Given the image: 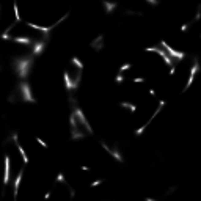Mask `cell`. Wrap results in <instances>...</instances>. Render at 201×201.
<instances>
[{
  "mask_svg": "<svg viewBox=\"0 0 201 201\" xmlns=\"http://www.w3.org/2000/svg\"><path fill=\"white\" fill-rule=\"evenodd\" d=\"M35 64V57L33 55H19L11 60V68L17 74L19 79L27 80V77L30 75V71Z\"/></svg>",
  "mask_w": 201,
  "mask_h": 201,
  "instance_id": "cell-1",
  "label": "cell"
},
{
  "mask_svg": "<svg viewBox=\"0 0 201 201\" xmlns=\"http://www.w3.org/2000/svg\"><path fill=\"white\" fill-rule=\"evenodd\" d=\"M69 104H71V107H72V113H75V116H77V121L82 124V126H85V129L88 130V133L90 135H93V129H91V126L88 124V121L85 119V115H83V112L77 107V101L72 98V96H69Z\"/></svg>",
  "mask_w": 201,
  "mask_h": 201,
  "instance_id": "cell-2",
  "label": "cell"
},
{
  "mask_svg": "<svg viewBox=\"0 0 201 201\" xmlns=\"http://www.w3.org/2000/svg\"><path fill=\"white\" fill-rule=\"evenodd\" d=\"M16 91L21 95V98H22V101H24V102H32V104H36L35 98L32 96L30 85H29V82H27V80H21V82L17 83Z\"/></svg>",
  "mask_w": 201,
  "mask_h": 201,
  "instance_id": "cell-3",
  "label": "cell"
},
{
  "mask_svg": "<svg viewBox=\"0 0 201 201\" xmlns=\"http://www.w3.org/2000/svg\"><path fill=\"white\" fill-rule=\"evenodd\" d=\"M63 77H64V82H66V90L72 91V90H77V88H79V83H80V80H82V71L77 72V77H75V79L71 77L69 71H64Z\"/></svg>",
  "mask_w": 201,
  "mask_h": 201,
  "instance_id": "cell-4",
  "label": "cell"
},
{
  "mask_svg": "<svg viewBox=\"0 0 201 201\" xmlns=\"http://www.w3.org/2000/svg\"><path fill=\"white\" fill-rule=\"evenodd\" d=\"M66 17H68V14H66V16H63V19H66ZM63 19H60L57 24H53V25H50V27H41V25H35V24H32V22H27L25 25L32 27V29H35V30L43 32V41H49V33H50V30H52L55 25H58L60 22H63Z\"/></svg>",
  "mask_w": 201,
  "mask_h": 201,
  "instance_id": "cell-5",
  "label": "cell"
},
{
  "mask_svg": "<svg viewBox=\"0 0 201 201\" xmlns=\"http://www.w3.org/2000/svg\"><path fill=\"white\" fill-rule=\"evenodd\" d=\"M145 50H146V52H157L159 55H160V57H162V58L165 60V63H167V64H170L171 68H173V66L176 64V63L173 61V60H171V58H170V57L167 55V53H165V50H162V49H160V47H157V46H154V47H146Z\"/></svg>",
  "mask_w": 201,
  "mask_h": 201,
  "instance_id": "cell-6",
  "label": "cell"
},
{
  "mask_svg": "<svg viewBox=\"0 0 201 201\" xmlns=\"http://www.w3.org/2000/svg\"><path fill=\"white\" fill-rule=\"evenodd\" d=\"M160 46H162L164 49H167V50H168V53H170V55H171L173 58H176V64H178V63H179V61H181V60L185 57V53H184V52H179V50L171 49V47H170V46H168L165 41H162V43H160Z\"/></svg>",
  "mask_w": 201,
  "mask_h": 201,
  "instance_id": "cell-7",
  "label": "cell"
},
{
  "mask_svg": "<svg viewBox=\"0 0 201 201\" xmlns=\"http://www.w3.org/2000/svg\"><path fill=\"white\" fill-rule=\"evenodd\" d=\"M101 145H102V148H104V149H105L107 153H109L110 156H113V157H115V159L118 160V162H119V164H123V162H124V159H123V156H121V154H119V151H118V145H115V146H113V148H109V146H107V145H105L104 141H101Z\"/></svg>",
  "mask_w": 201,
  "mask_h": 201,
  "instance_id": "cell-8",
  "label": "cell"
},
{
  "mask_svg": "<svg viewBox=\"0 0 201 201\" xmlns=\"http://www.w3.org/2000/svg\"><path fill=\"white\" fill-rule=\"evenodd\" d=\"M46 46H47V41H35L33 43V49H32V55L33 57H38V55H41V53L44 52V49H46Z\"/></svg>",
  "mask_w": 201,
  "mask_h": 201,
  "instance_id": "cell-9",
  "label": "cell"
},
{
  "mask_svg": "<svg viewBox=\"0 0 201 201\" xmlns=\"http://www.w3.org/2000/svg\"><path fill=\"white\" fill-rule=\"evenodd\" d=\"M199 71V63H198V57H193V66H192V71H190V75H189V80H187V83H185V88L182 91H185L187 88H189L192 85V80H193V75Z\"/></svg>",
  "mask_w": 201,
  "mask_h": 201,
  "instance_id": "cell-10",
  "label": "cell"
},
{
  "mask_svg": "<svg viewBox=\"0 0 201 201\" xmlns=\"http://www.w3.org/2000/svg\"><path fill=\"white\" fill-rule=\"evenodd\" d=\"M22 175H24V168L19 170L17 176L14 178V182H13V190H14V198L17 196V190H19V184H21V179H22Z\"/></svg>",
  "mask_w": 201,
  "mask_h": 201,
  "instance_id": "cell-11",
  "label": "cell"
},
{
  "mask_svg": "<svg viewBox=\"0 0 201 201\" xmlns=\"http://www.w3.org/2000/svg\"><path fill=\"white\" fill-rule=\"evenodd\" d=\"M90 46L95 49V50H101V49L104 47V36L99 35V36L95 39V41H91V43H90Z\"/></svg>",
  "mask_w": 201,
  "mask_h": 201,
  "instance_id": "cell-12",
  "label": "cell"
},
{
  "mask_svg": "<svg viewBox=\"0 0 201 201\" xmlns=\"http://www.w3.org/2000/svg\"><path fill=\"white\" fill-rule=\"evenodd\" d=\"M3 184L5 185L10 184V156H5V178H3Z\"/></svg>",
  "mask_w": 201,
  "mask_h": 201,
  "instance_id": "cell-13",
  "label": "cell"
},
{
  "mask_svg": "<svg viewBox=\"0 0 201 201\" xmlns=\"http://www.w3.org/2000/svg\"><path fill=\"white\" fill-rule=\"evenodd\" d=\"M13 41H16L19 44H32L33 39L30 36H16V38H13Z\"/></svg>",
  "mask_w": 201,
  "mask_h": 201,
  "instance_id": "cell-14",
  "label": "cell"
},
{
  "mask_svg": "<svg viewBox=\"0 0 201 201\" xmlns=\"http://www.w3.org/2000/svg\"><path fill=\"white\" fill-rule=\"evenodd\" d=\"M71 137H72V140H80L85 137V133L80 132L79 129H71Z\"/></svg>",
  "mask_w": 201,
  "mask_h": 201,
  "instance_id": "cell-15",
  "label": "cell"
},
{
  "mask_svg": "<svg viewBox=\"0 0 201 201\" xmlns=\"http://www.w3.org/2000/svg\"><path fill=\"white\" fill-rule=\"evenodd\" d=\"M102 5H104V8H105L107 14H110V13L116 8V3H110V2H102Z\"/></svg>",
  "mask_w": 201,
  "mask_h": 201,
  "instance_id": "cell-16",
  "label": "cell"
},
{
  "mask_svg": "<svg viewBox=\"0 0 201 201\" xmlns=\"http://www.w3.org/2000/svg\"><path fill=\"white\" fill-rule=\"evenodd\" d=\"M16 146H17V149H19V153H21V156H22V160H24V165H27L29 164V157H27V154H25V151H24V148L16 141Z\"/></svg>",
  "mask_w": 201,
  "mask_h": 201,
  "instance_id": "cell-17",
  "label": "cell"
},
{
  "mask_svg": "<svg viewBox=\"0 0 201 201\" xmlns=\"http://www.w3.org/2000/svg\"><path fill=\"white\" fill-rule=\"evenodd\" d=\"M69 123H71V129H79V121H77V116H75V113H72V115H71V118H69Z\"/></svg>",
  "mask_w": 201,
  "mask_h": 201,
  "instance_id": "cell-18",
  "label": "cell"
},
{
  "mask_svg": "<svg viewBox=\"0 0 201 201\" xmlns=\"http://www.w3.org/2000/svg\"><path fill=\"white\" fill-rule=\"evenodd\" d=\"M71 63H72L74 66H77V68H79V71H82V69H83V64L80 63V60H79L77 57H72V58H71Z\"/></svg>",
  "mask_w": 201,
  "mask_h": 201,
  "instance_id": "cell-19",
  "label": "cell"
},
{
  "mask_svg": "<svg viewBox=\"0 0 201 201\" xmlns=\"http://www.w3.org/2000/svg\"><path fill=\"white\" fill-rule=\"evenodd\" d=\"M119 105H121V107H126V109H129L130 112H135V105H133V104H129V102H119Z\"/></svg>",
  "mask_w": 201,
  "mask_h": 201,
  "instance_id": "cell-20",
  "label": "cell"
},
{
  "mask_svg": "<svg viewBox=\"0 0 201 201\" xmlns=\"http://www.w3.org/2000/svg\"><path fill=\"white\" fill-rule=\"evenodd\" d=\"M13 8H14V13H16V22H21V16H19V11H17V5L14 3V5H13Z\"/></svg>",
  "mask_w": 201,
  "mask_h": 201,
  "instance_id": "cell-21",
  "label": "cell"
},
{
  "mask_svg": "<svg viewBox=\"0 0 201 201\" xmlns=\"http://www.w3.org/2000/svg\"><path fill=\"white\" fill-rule=\"evenodd\" d=\"M11 140H13V141H17V132H14V133H13V135H11L8 140H5V143H8V141H11Z\"/></svg>",
  "mask_w": 201,
  "mask_h": 201,
  "instance_id": "cell-22",
  "label": "cell"
},
{
  "mask_svg": "<svg viewBox=\"0 0 201 201\" xmlns=\"http://www.w3.org/2000/svg\"><path fill=\"white\" fill-rule=\"evenodd\" d=\"M129 68H132V64H130V63H126V64H123L121 68H119V72H123V71H126V69H129Z\"/></svg>",
  "mask_w": 201,
  "mask_h": 201,
  "instance_id": "cell-23",
  "label": "cell"
},
{
  "mask_svg": "<svg viewBox=\"0 0 201 201\" xmlns=\"http://www.w3.org/2000/svg\"><path fill=\"white\" fill-rule=\"evenodd\" d=\"M57 182H63V184H66V181H64V176H63V173H60V175L57 176Z\"/></svg>",
  "mask_w": 201,
  "mask_h": 201,
  "instance_id": "cell-24",
  "label": "cell"
},
{
  "mask_svg": "<svg viewBox=\"0 0 201 201\" xmlns=\"http://www.w3.org/2000/svg\"><path fill=\"white\" fill-rule=\"evenodd\" d=\"M124 80V77H123V74L121 72H118V75H116V83H121Z\"/></svg>",
  "mask_w": 201,
  "mask_h": 201,
  "instance_id": "cell-25",
  "label": "cell"
},
{
  "mask_svg": "<svg viewBox=\"0 0 201 201\" xmlns=\"http://www.w3.org/2000/svg\"><path fill=\"white\" fill-rule=\"evenodd\" d=\"M148 124H149V123H148ZM148 124H145V126H141V127H140L138 130H135V135H141V132L145 130V127H146V126H148Z\"/></svg>",
  "mask_w": 201,
  "mask_h": 201,
  "instance_id": "cell-26",
  "label": "cell"
},
{
  "mask_svg": "<svg viewBox=\"0 0 201 201\" xmlns=\"http://www.w3.org/2000/svg\"><path fill=\"white\" fill-rule=\"evenodd\" d=\"M36 141H38L39 145H41V146H43V148H47V143H46V141H43L41 138H38V137H36Z\"/></svg>",
  "mask_w": 201,
  "mask_h": 201,
  "instance_id": "cell-27",
  "label": "cell"
},
{
  "mask_svg": "<svg viewBox=\"0 0 201 201\" xmlns=\"http://www.w3.org/2000/svg\"><path fill=\"white\" fill-rule=\"evenodd\" d=\"M133 82H140L141 83V82H145V79L143 77H137V79H133Z\"/></svg>",
  "mask_w": 201,
  "mask_h": 201,
  "instance_id": "cell-28",
  "label": "cell"
},
{
  "mask_svg": "<svg viewBox=\"0 0 201 201\" xmlns=\"http://www.w3.org/2000/svg\"><path fill=\"white\" fill-rule=\"evenodd\" d=\"M99 184H102V179H101V181H95V182L91 184V187H95V185H99Z\"/></svg>",
  "mask_w": 201,
  "mask_h": 201,
  "instance_id": "cell-29",
  "label": "cell"
},
{
  "mask_svg": "<svg viewBox=\"0 0 201 201\" xmlns=\"http://www.w3.org/2000/svg\"><path fill=\"white\" fill-rule=\"evenodd\" d=\"M189 25H190V24H184V25L181 27V29H182V32H185V30H187V27H189Z\"/></svg>",
  "mask_w": 201,
  "mask_h": 201,
  "instance_id": "cell-30",
  "label": "cell"
}]
</instances>
